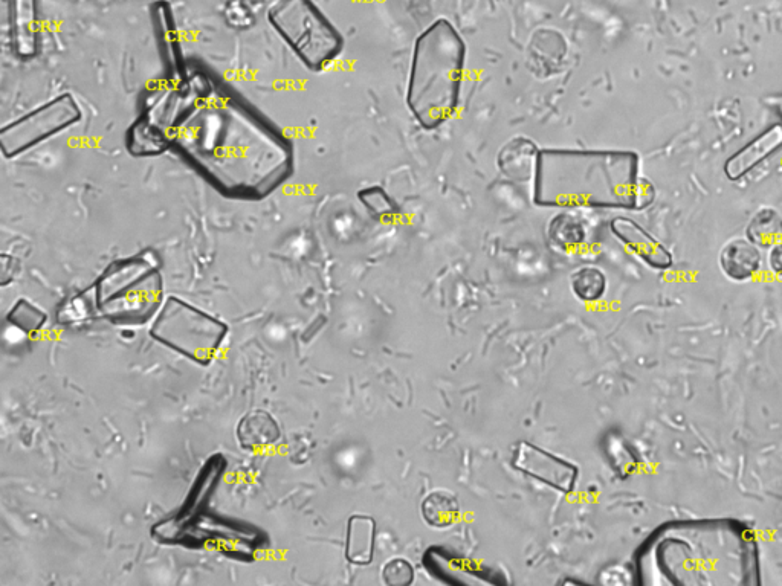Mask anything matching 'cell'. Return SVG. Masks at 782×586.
<instances>
[{
	"label": "cell",
	"mask_w": 782,
	"mask_h": 586,
	"mask_svg": "<svg viewBox=\"0 0 782 586\" xmlns=\"http://www.w3.org/2000/svg\"><path fill=\"white\" fill-rule=\"evenodd\" d=\"M182 155L228 196L265 197L291 176L292 149L253 113L223 95L208 94L175 124Z\"/></svg>",
	"instance_id": "obj_1"
},
{
	"label": "cell",
	"mask_w": 782,
	"mask_h": 586,
	"mask_svg": "<svg viewBox=\"0 0 782 586\" xmlns=\"http://www.w3.org/2000/svg\"><path fill=\"white\" fill-rule=\"evenodd\" d=\"M639 168L627 150L540 149L532 199L560 210H645L656 190Z\"/></svg>",
	"instance_id": "obj_2"
},
{
	"label": "cell",
	"mask_w": 782,
	"mask_h": 586,
	"mask_svg": "<svg viewBox=\"0 0 782 586\" xmlns=\"http://www.w3.org/2000/svg\"><path fill=\"white\" fill-rule=\"evenodd\" d=\"M468 46L448 19L434 20L417 36L408 72V112L428 132L456 115L462 95Z\"/></svg>",
	"instance_id": "obj_3"
},
{
	"label": "cell",
	"mask_w": 782,
	"mask_h": 586,
	"mask_svg": "<svg viewBox=\"0 0 782 586\" xmlns=\"http://www.w3.org/2000/svg\"><path fill=\"white\" fill-rule=\"evenodd\" d=\"M268 19L312 72L329 68L343 52V34L312 0H277L269 8Z\"/></svg>",
	"instance_id": "obj_4"
},
{
	"label": "cell",
	"mask_w": 782,
	"mask_h": 586,
	"mask_svg": "<svg viewBox=\"0 0 782 586\" xmlns=\"http://www.w3.org/2000/svg\"><path fill=\"white\" fill-rule=\"evenodd\" d=\"M95 289L101 312L117 321H144L161 303V275L143 257L115 261Z\"/></svg>",
	"instance_id": "obj_5"
},
{
	"label": "cell",
	"mask_w": 782,
	"mask_h": 586,
	"mask_svg": "<svg viewBox=\"0 0 782 586\" xmlns=\"http://www.w3.org/2000/svg\"><path fill=\"white\" fill-rule=\"evenodd\" d=\"M227 327L178 298H170L156 318L152 336L187 358L207 365L222 344Z\"/></svg>",
	"instance_id": "obj_6"
},
{
	"label": "cell",
	"mask_w": 782,
	"mask_h": 586,
	"mask_svg": "<svg viewBox=\"0 0 782 586\" xmlns=\"http://www.w3.org/2000/svg\"><path fill=\"white\" fill-rule=\"evenodd\" d=\"M81 118L83 113L72 95H60L0 130V149L5 158H17L74 126Z\"/></svg>",
	"instance_id": "obj_7"
},
{
	"label": "cell",
	"mask_w": 782,
	"mask_h": 586,
	"mask_svg": "<svg viewBox=\"0 0 782 586\" xmlns=\"http://www.w3.org/2000/svg\"><path fill=\"white\" fill-rule=\"evenodd\" d=\"M512 464L517 471L561 492H572L578 481V467L527 442L517 446Z\"/></svg>",
	"instance_id": "obj_8"
},
{
	"label": "cell",
	"mask_w": 782,
	"mask_h": 586,
	"mask_svg": "<svg viewBox=\"0 0 782 586\" xmlns=\"http://www.w3.org/2000/svg\"><path fill=\"white\" fill-rule=\"evenodd\" d=\"M613 234L631 254L656 271H666L673 266V254L650 232L630 217H614L610 222Z\"/></svg>",
	"instance_id": "obj_9"
},
{
	"label": "cell",
	"mask_w": 782,
	"mask_h": 586,
	"mask_svg": "<svg viewBox=\"0 0 782 586\" xmlns=\"http://www.w3.org/2000/svg\"><path fill=\"white\" fill-rule=\"evenodd\" d=\"M782 150V123L767 127L752 141L743 145L724 164V174L729 181H741L744 176L766 162L770 156Z\"/></svg>",
	"instance_id": "obj_10"
},
{
	"label": "cell",
	"mask_w": 782,
	"mask_h": 586,
	"mask_svg": "<svg viewBox=\"0 0 782 586\" xmlns=\"http://www.w3.org/2000/svg\"><path fill=\"white\" fill-rule=\"evenodd\" d=\"M718 265L729 280L746 283L757 278L763 269V254L750 240L734 239L721 249Z\"/></svg>",
	"instance_id": "obj_11"
},
{
	"label": "cell",
	"mask_w": 782,
	"mask_h": 586,
	"mask_svg": "<svg viewBox=\"0 0 782 586\" xmlns=\"http://www.w3.org/2000/svg\"><path fill=\"white\" fill-rule=\"evenodd\" d=\"M11 40L20 58L36 57L39 49V11L37 0H11Z\"/></svg>",
	"instance_id": "obj_12"
},
{
	"label": "cell",
	"mask_w": 782,
	"mask_h": 586,
	"mask_svg": "<svg viewBox=\"0 0 782 586\" xmlns=\"http://www.w3.org/2000/svg\"><path fill=\"white\" fill-rule=\"evenodd\" d=\"M538 145L526 136H515L498 153L497 165L505 178L520 184L534 181L537 170Z\"/></svg>",
	"instance_id": "obj_13"
},
{
	"label": "cell",
	"mask_w": 782,
	"mask_h": 586,
	"mask_svg": "<svg viewBox=\"0 0 782 586\" xmlns=\"http://www.w3.org/2000/svg\"><path fill=\"white\" fill-rule=\"evenodd\" d=\"M375 521L369 516L356 515L347 527L346 558L352 564L369 565L375 553Z\"/></svg>",
	"instance_id": "obj_14"
},
{
	"label": "cell",
	"mask_w": 782,
	"mask_h": 586,
	"mask_svg": "<svg viewBox=\"0 0 782 586\" xmlns=\"http://www.w3.org/2000/svg\"><path fill=\"white\" fill-rule=\"evenodd\" d=\"M170 144V136L153 126L147 118H139L127 132V150L138 158L162 155Z\"/></svg>",
	"instance_id": "obj_15"
},
{
	"label": "cell",
	"mask_w": 782,
	"mask_h": 586,
	"mask_svg": "<svg viewBox=\"0 0 782 586\" xmlns=\"http://www.w3.org/2000/svg\"><path fill=\"white\" fill-rule=\"evenodd\" d=\"M280 437L277 423L266 413L249 414L239 426V438L243 448L249 451L265 448Z\"/></svg>",
	"instance_id": "obj_16"
},
{
	"label": "cell",
	"mask_w": 782,
	"mask_h": 586,
	"mask_svg": "<svg viewBox=\"0 0 782 586\" xmlns=\"http://www.w3.org/2000/svg\"><path fill=\"white\" fill-rule=\"evenodd\" d=\"M547 237L555 248L570 251L585 242V226L570 210H561L550 219Z\"/></svg>",
	"instance_id": "obj_17"
},
{
	"label": "cell",
	"mask_w": 782,
	"mask_h": 586,
	"mask_svg": "<svg viewBox=\"0 0 782 586\" xmlns=\"http://www.w3.org/2000/svg\"><path fill=\"white\" fill-rule=\"evenodd\" d=\"M459 515V501L446 490H434L422 503V516L434 529H448L459 519Z\"/></svg>",
	"instance_id": "obj_18"
},
{
	"label": "cell",
	"mask_w": 782,
	"mask_h": 586,
	"mask_svg": "<svg viewBox=\"0 0 782 586\" xmlns=\"http://www.w3.org/2000/svg\"><path fill=\"white\" fill-rule=\"evenodd\" d=\"M746 239L761 249H769L782 239V216L773 208H761L746 226Z\"/></svg>",
	"instance_id": "obj_19"
},
{
	"label": "cell",
	"mask_w": 782,
	"mask_h": 586,
	"mask_svg": "<svg viewBox=\"0 0 782 586\" xmlns=\"http://www.w3.org/2000/svg\"><path fill=\"white\" fill-rule=\"evenodd\" d=\"M570 287L575 297L582 303H598L607 293V277L595 266H584L573 272Z\"/></svg>",
	"instance_id": "obj_20"
},
{
	"label": "cell",
	"mask_w": 782,
	"mask_h": 586,
	"mask_svg": "<svg viewBox=\"0 0 782 586\" xmlns=\"http://www.w3.org/2000/svg\"><path fill=\"white\" fill-rule=\"evenodd\" d=\"M358 200L370 216L379 222H391L401 213L399 203L381 185L362 188L358 191Z\"/></svg>",
	"instance_id": "obj_21"
},
{
	"label": "cell",
	"mask_w": 782,
	"mask_h": 586,
	"mask_svg": "<svg viewBox=\"0 0 782 586\" xmlns=\"http://www.w3.org/2000/svg\"><path fill=\"white\" fill-rule=\"evenodd\" d=\"M10 319L13 324H16L20 329L26 330V332H34L39 330L43 326V322L46 321V315L40 312L37 307L28 301L22 300L16 304L10 313Z\"/></svg>",
	"instance_id": "obj_22"
},
{
	"label": "cell",
	"mask_w": 782,
	"mask_h": 586,
	"mask_svg": "<svg viewBox=\"0 0 782 586\" xmlns=\"http://www.w3.org/2000/svg\"><path fill=\"white\" fill-rule=\"evenodd\" d=\"M382 580L388 586L411 585L414 580L413 565L402 558L391 559L382 568Z\"/></svg>",
	"instance_id": "obj_23"
},
{
	"label": "cell",
	"mask_w": 782,
	"mask_h": 586,
	"mask_svg": "<svg viewBox=\"0 0 782 586\" xmlns=\"http://www.w3.org/2000/svg\"><path fill=\"white\" fill-rule=\"evenodd\" d=\"M767 265L775 277L782 278V239L770 246Z\"/></svg>",
	"instance_id": "obj_24"
},
{
	"label": "cell",
	"mask_w": 782,
	"mask_h": 586,
	"mask_svg": "<svg viewBox=\"0 0 782 586\" xmlns=\"http://www.w3.org/2000/svg\"><path fill=\"white\" fill-rule=\"evenodd\" d=\"M776 109H778L779 116L782 118V100H779L778 106H776Z\"/></svg>",
	"instance_id": "obj_25"
}]
</instances>
